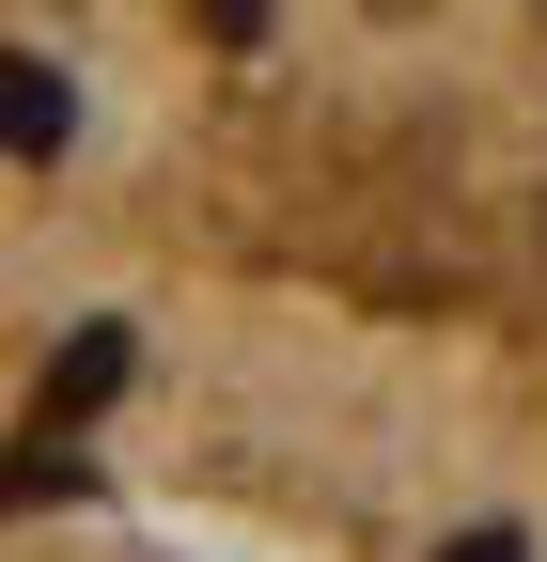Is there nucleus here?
Segmentation results:
<instances>
[{
  "mask_svg": "<svg viewBox=\"0 0 547 562\" xmlns=\"http://www.w3.org/2000/svg\"><path fill=\"white\" fill-rule=\"evenodd\" d=\"M0 406L47 501L547 562V0H0Z\"/></svg>",
  "mask_w": 547,
  "mask_h": 562,
  "instance_id": "f257e3e1",
  "label": "nucleus"
},
{
  "mask_svg": "<svg viewBox=\"0 0 547 562\" xmlns=\"http://www.w3.org/2000/svg\"><path fill=\"white\" fill-rule=\"evenodd\" d=\"M16 562H203L188 531H157V516H125V501H16Z\"/></svg>",
  "mask_w": 547,
  "mask_h": 562,
  "instance_id": "f03ea898",
  "label": "nucleus"
}]
</instances>
